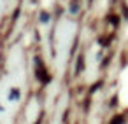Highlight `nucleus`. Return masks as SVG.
I'll list each match as a JSON object with an SVG mask.
<instances>
[{
  "label": "nucleus",
  "instance_id": "f257e3e1",
  "mask_svg": "<svg viewBox=\"0 0 128 124\" xmlns=\"http://www.w3.org/2000/svg\"><path fill=\"white\" fill-rule=\"evenodd\" d=\"M121 122H123V115H118V117H114V119H112V122H110V124H121Z\"/></svg>",
  "mask_w": 128,
  "mask_h": 124
}]
</instances>
